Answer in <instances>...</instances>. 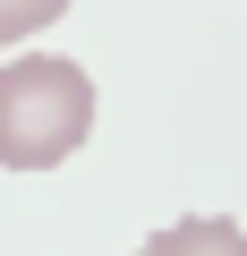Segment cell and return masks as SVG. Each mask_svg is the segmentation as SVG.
Segmentation results:
<instances>
[{
    "mask_svg": "<svg viewBox=\"0 0 247 256\" xmlns=\"http://www.w3.org/2000/svg\"><path fill=\"white\" fill-rule=\"evenodd\" d=\"M60 18H68V0H0V52L43 34V26H60Z\"/></svg>",
    "mask_w": 247,
    "mask_h": 256,
    "instance_id": "3957f363",
    "label": "cell"
},
{
    "mask_svg": "<svg viewBox=\"0 0 247 256\" xmlns=\"http://www.w3.org/2000/svg\"><path fill=\"white\" fill-rule=\"evenodd\" d=\"M94 137V77L60 52L0 60V171H51Z\"/></svg>",
    "mask_w": 247,
    "mask_h": 256,
    "instance_id": "6da1fadb",
    "label": "cell"
},
{
    "mask_svg": "<svg viewBox=\"0 0 247 256\" xmlns=\"http://www.w3.org/2000/svg\"><path fill=\"white\" fill-rule=\"evenodd\" d=\"M137 256H247V230L230 214H188V222H162Z\"/></svg>",
    "mask_w": 247,
    "mask_h": 256,
    "instance_id": "7a4b0ae2",
    "label": "cell"
}]
</instances>
